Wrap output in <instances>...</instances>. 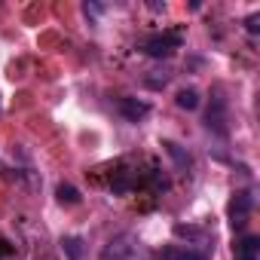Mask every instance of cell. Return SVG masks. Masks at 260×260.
Segmentation results:
<instances>
[{
  "label": "cell",
  "instance_id": "cell-5",
  "mask_svg": "<svg viewBox=\"0 0 260 260\" xmlns=\"http://www.w3.org/2000/svg\"><path fill=\"white\" fill-rule=\"evenodd\" d=\"M119 113L128 119V122H138V119H144L147 113H150V104L147 101H138V98H119Z\"/></svg>",
  "mask_w": 260,
  "mask_h": 260
},
{
  "label": "cell",
  "instance_id": "cell-3",
  "mask_svg": "<svg viewBox=\"0 0 260 260\" xmlns=\"http://www.w3.org/2000/svg\"><path fill=\"white\" fill-rule=\"evenodd\" d=\"M178 46H181V34L172 31V34H153V37H147L141 49H144L147 55H153V58H166V55H172Z\"/></svg>",
  "mask_w": 260,
  "mask_h": 260
},
{
  "label": "cell",
  "instance_id": "cell-2",
  "mask_svg": "<svg viewBox=\"0 0 260 260\" xmlns=\"http://www.w3.org/2000/svg\"><path fill=\"white\" fill-rule=\"evenodd\" d=\"M251 208H254V196H251L248 190H239V193L230 199V205H226L230 226H233V230H236V226H245L248 217H251Z\"/></svg>",
  "mask_w": 260,
  "mask_h": 260
},
{
  "label": "cell",
  "instance_id": "cell-9",
  "mask_svg": "<svg viewBox=\"0 0 260 260\" xmlns=\"http://www.w3.org/2000/svg\"><path fill=\"white\" fill-rule=\"evenodd\" d=\"M257 254H260V239L257 236H245L236 245V257H257Z\"/></svg>",
  "mask_w": 260,
  "mask_h": 260
},
{
  "label": "cell",
  "instance_id": "cell-13",
  "mask_svg": "<svg viewBox=\"0 0 260 260\" xmlns=\"http://www.w3.org/2000/svg\"><path fill=\"white\" fill-rule=\"evenodd\" d=\"M7 254H10V245H7V242H0V257H7Z\"/></svg>",
  "mask_w": 260,
  "mask_h": 260
},
{
  "label": "cell",
  "instance_id": "cell-14",
  "mask_svg": "<svg viewBox=\"0 0 260 260\" xmlns=\"http://www.w3.org/2000/svg\"><path fill=\"white\" fill-rule=\"evenodd\" d=\"M236 260H257V257H236Z\"/></svg>",
  "mask_w": 260,
  "mask_h": 260
},
{
  "label": "cell",
  "instance_id": "cell-7",
  "mask_svg": "<svg viewBox=\"0 0 260 260\" xmlns=\"http://www.w3.org/2000/svg\"><path fill=\"white\" fill-rule=\"evenodd\" d=\"M162 147H166V153L175 159V166H178L181 172H187V169H190V156H187V153H184L175 141H162Z\"/></svg>",
  "mask_w": 260,
  "mask_h": 260
},
{
  "label": "cell",
  "instance_id": "cell-6",
  "mask_svg": "<svg viewBox=\"0 0 260 260\" xmlns=\"http://www.w3.org/2000/svg\"><path fill=\"white\" fill-rule=\"evenodd\" d=\"M162 260H208V254L193 251V248H169V251H162Z\"/></svg>",
  "mask_w": 260,
  "mask_h": 260
},
{
  "label": "cell",
  "instance_id": "cell-4",
  "mask_svg": "<svg viewBox=\"0 0 260 260\" xmlns=\"http://www.w3.org/2000/svg\"><path fill=\"white\" fill-rule=\"evenodd\" d=\"M205 125L217 135H226V101L220 95L211 98V107H208V116H205Z\"/></svg>",
  "mask_w": 260,
  "mask_h": 260
},
{
  "label": "cell",
  "instance_id": "cell-8",
  "mask_svg": "<svg viewBox=\"0 0 260 260\" xmlns=\"http://www.w3.org/2000/svg\"><path fill=\"white\" fill-rule=\"evenodd\" d=\"M55 196H58V202L61 205H80V190L74 187V184H58V190H55Z\"/></svg>",
  "mask_w": 260,
  "mask_h": 260
},
{
  "label": "cell",
  "instance_id": "cell-10",
  "mask_svg": "<svg viewBox=\"0 0 260 260\" xmlns=\"http://www.w3.org/2000/svg\"><path fill=\"white\" fill-rule=\"evenodd\" d=\"M175 101H178V107H184V110H196V107H199V92H196L193 86H190V89H181Z\"/></svg>",
  "mask_w": 260,
  "mask_h": 260
},
{
  "label": "cell",
  "instance_id": "cell-1",
  "mask_svg": "<svg viewBox=\"0 0 260 260\" xmlns=\"http://www.w3.org/2000/svg\"><path fill=\"white\" fill-rule=\"evenodd\" d=\"M104 260H153L147 245H141L135 236H119L107 245Z\"/></svg>",
  "mask_w": 260,
  "mask_h": 260
},
{
  "label": "cell",
  "instance_id": "cell-11",
  "mask_svg": "<svg viewBox=\"0 0 260 260\" xmlns=\"http://www.w3.org/2000/svg\"><path fill=\"white\" fill-rule=\"evenodd\" d=\"M61 248H64V254H68V260H80V257H83V239H77V236L61 239Z\"/></svg>",
  "mask_w": 260,
  "mask_h": 260
},
{
  "label": "cell",
  "instance_id": "cell-12",
  "mask_svg": "<svg viewBox=\"0 0 260 260\" xmlns=\"http://www.w3.org/2000/svg\"><path fill=\"white\" fill-rule=\"evenodd\" d=\"M257 22H260V16L254 13V16H248V19H245V28H248L251 34H257V31H260V25H257Z\"/></svg>",
  "mask_w": 260,
  "mask_h": 260
}]
</instances>
